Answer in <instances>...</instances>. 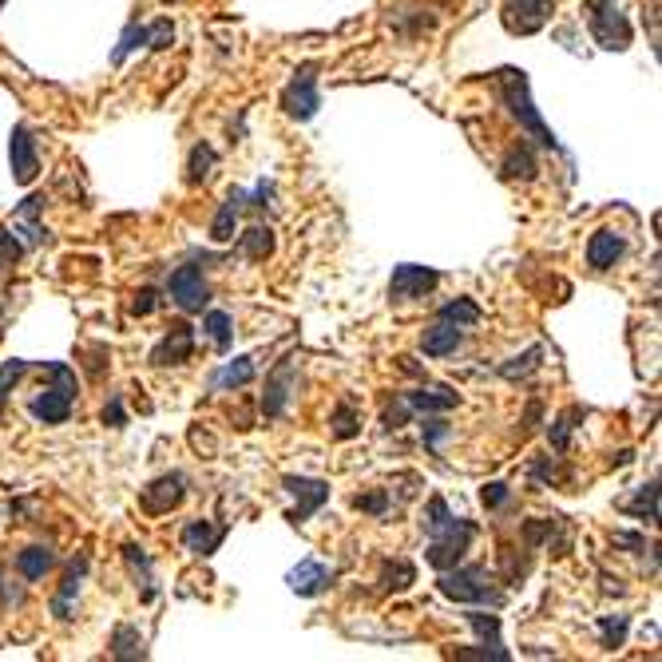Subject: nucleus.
Masks as SVG:
<instances>
[{"mask_svg": "<svg viewBox=\"0 0 662 662\" xmlns=\"http://www.w3.org/2000/svg\"><path fill=\"white\" fill-rule=\"evenodd\" d=\"M421 528H425V536H429L425 563H429L433 571L456 567V563L464 559V552L472 548V540H476V524L464 520V516H452L444 496H433V500L425 504V520H421Z\"/></svg>", "mask_w": 662, "mask_h": 662, "instance_id": "nucleus-1", "label": "nucleus"}, {"mask_svg": "<svg viewBox=\"0 0 662 662\" xmlns=\"http://www.w3.org/2000/svg\"><path fill=\"white\" fill-rule=\"evenodd\" d=\"M437 318L452 322V326H460V330H472V326L484 322V310H480L472 298H452V302H444L441 310H437Z\"/></svg>", "mask_w": 662, "mask_h": 662, "instance_id": "nucleus-37", "label": "nucleus"}, {"mask_svg": "<svg viewBox=\"0 0 662 662\" xmlns=\"http://www.w3.org/2000/svg\"><path fill=\"white\" fill-rule=\"evenodd\" d=\"M226 540V524H211V520H187L183 524V548L195 555H215L219 544Z\"/></svg>", "mask_w": 662, "mask_h": 662, "instance_id": "nucleus-21", "label": "nucleus"}, {"mask_svg": "<svg viewBox=\"0 0 662 662\" xmlns=\"http://www.w3.org/2000/svg\"><path fill=\"white\" fill-rule=\"evenodd\" d=\"M520 540L528 552H540V548H552V555H567L571 548V528L563 516H540V520H528L520 528Z\"/></svg>", "mask_w": 662, "mask_h": 662, "instance_id": "nucleus-12", "label": "nucleus"}, {"mask_svg": "<svg viewBox=\"0 0 662 662\" xmlns=\"http://www.w3.org/2000/svg\"><path fill=\"white\" fill-rule=\"evenodd\" d=\"M631 460H635V452H631V448H623V452H615V456H611V464H615V468H623V464H631Z\"/></svg>", "mask_w": 662, "mask_h": 662, "instance_id": "nucleus-54", "label": "nucleus"}, {"mask_svg": "<svg viewBox=\"0 0 662 662\" xmlns=\"http://www.w3.org/2000/svg\"><path fill=\"white\" fill-rule=\"evenodd\" d=\"M242 207H246V191L242 187H230L226 199L219 203V215L211 222V242H230L234 238V226H238Z\"/></svg>", "mask_w": 662, "mask_h": 662, "instance_id": "nucleus-24", "label": "nucleus"}, {"mask_svg": "<svg viewBox=\"0 0 662 662\" xmlns=\"http://www.w3.org/2000/svg\"><path fill=\"white\" fill-rule=\"evenodd\" d=\"M587 417V409L583 405H567L563 413H555L552 429H548V441H552V448L563 456L567 448H571V433H575V421H583Z\"/></svg>", "mask_w": 662, "mask_h": 662, "instance_id": "nucleus-34", "label": "nucleus"}, {"mask_svg": "<svg viewBox=\"0 0 662 662\" xmlns=\"http://www.w3.org/2000/svg\"><path fill=\"white\" fill-rule=\"evenodd\" d=\"M100 421H104L108 429H123V425H127V413H123V397H119V393H111L108 397V405H104Z\"/></svg>", "mask_w": 662, "mask_h": 662, "instance_id": "nucleus-50", "label": "nucleus"}, {"mask_svg": "<svg viewBox=\"0 0 662 662\" xmlns=\"http://www.w3.org/2000/svg\"><path fill=\"white\" fill-rule=\"evenodd\" d=\"M540 357H544V345H532V349H524L520 357L504 361V365H500V377H504V381H524V377H532V373L540 369Z\"/></svg>", "mask_w": 662, "mask_h": 662, "instance_id": "nucleus-40", "label": "nucleus"}, {"mask_svg": "<svg viewBox=\"0 0 662 662\" xmlns=\"http://www.w3.org/2000/svg\"><path fill=\"white\" fill-rule=\"evenodd\" d=\"M254 381V357H234L219 373H211V389H242Z\"/></svg>", "mask_w": 662, "mask_h": 662, "instance_id": "nucleus-33", "label": "nucleus"}, {"mask_svg": "<svg viewBox=\"0 0 662 662\" xmlns=\"http://www.w3.org/2000/svg\"><path fill=\"white\" fill-rule=\"evenodd\" d=\"M318 72H322V64L318 60H306V64H298L294 68V76H290V84L282 88V111L290 115V119H298V123H306V119H314L318 108H322V92H318Z\"/></svg>", "mask_w": 662, "mask_h": 662, "instance_id": "nucleus-6", "label": "nucleus"}, {"mask_svg": "<svg viewBox=\"0 0 662 662\" xmlns=\"http://www.w3.org/2000/svg\"><path fill=\"white\" fill-rule=\"evenodd\" d=\"M540 417H544V405H540V401H532V405H528V413H524V437H528V433H536Z\"/></svg>", "mask_w": 662, "mask_h": 662, "instance_id": "nucleus-53", "label": "nucleus"}, {"mask_svg": "<svg viewBox=\"0 0 662 662\" xmlns=\"http://www.w3.org/2000/svg\"><path fill=\"white\" fill-rule=\"evenodd\" d=\"M413 417H417V413H413V409L405 405V397L397 393V397H393V405H389V409L381 413V425H385L389 433H397V429H405V425H409Z\"/></svg>", "mask_w": 662, "mask_h": 662, "instance_id": "nucleus-45", "label": "nucleus"}, {"mask_svg": "<svg viewBox=\"0 0 662 662\" xmlns=\"http://www.w3.org/2000/svg\"><path fill=\"white\" fill-rule=\"evenodd\" d=\"M492 80H496V96H500V104H504L508 115L520 123V131H524L528 139H536L540 147H548V151H563V143L555 139V131L544 123V115H540L536 104H532L528 72H520V68H500Z\"/></svg>", "mask_w": 662, "mask_h": 662, "instance_id": "nucleus-2", "label": "nucleus"}, {"mask_svg": "<svg viewBox=\"0 0 662 662\" xmlns=\"http://www.w3.org/2000/svg\"><path fill=\"white\" fill-rule=\"evenodd\" d=\"M330 437L333 441H353L361 437V413L353 401H337V409L330 413Z\"/></svg>", "mask_w": 662, "mask_h": 662, "instance_id": "nucleus-36", "label": "nucleus"}, {"mask_svg": "<svg viewBox=\"0 0 662 662\" xmlns=\"http://www.w3.org/2000/svg\"><path fill=\"white\" fill-rule=\"evenodd\" d=\"M215 163H219V151H215L211 143H195L191 155H187V183H191V187H203V183L211 179Z\"/></svg>", "mask_w": 662, "mask_h": 662, "instance_id": "nucleus-35", "label": "nucleus"}, {"mask_svg": "<svg viewBox=\"0 0 662 662\" xmlns=\"http://www.w3.org/2000/svg\"><path fill=\"white\" fill-rule=\"evenodd\" d=\"M401 397L413 413H448V409L460 405V393L452 385H421V389H409Z\"/></svg>", "mask_w": 662, "mask_h": 662, "instance_id": "nucleus-19", "label": "nucleus"}, {"mask_svg": "<svg viewBox=\"0 0 662 662\" xmlns=\"http://www.w3.org/2000/svg\"><path fill=\"white\" fill-rule=\"evenodd\" d=\"M282 488L298 500V508L286 516L294 528H302V524L330 500V484H326V480H310V476H294V472H290V476H282Z\"/></svg>", "mask_w": 662, "mask_h": 662, "instance_id": "nucleus-11", "label": "nucleus"}, {"mask_svg": "<svg viewBox=\"0 0 662 662\" xmlns=\"http://www.w3.org/2000/svg\"><path fill=\"white\" fill-rule=\"evenodd\" d=\"M353 508L357 512H365V516H389V508H393V496H389V488H373V492H361V496H353Z\"/></svg>", "mask_w": 662, "mask_h": 662, "instance_id": "nucleus-42", "label": "nucleus"}, {"mask_svg": "<svg viewBox=\"0 0 662 662\" xmlns=\"http://www.w3.org/2000/svg\"><path fill=\"white\" fill-rule=\"evenodd\" d=\"M583 12H587V28L599 48H607V52L631 48V20L619 8V0H583Z\"/></svg>", "mask_w": 662, "mask_h": 662, "instance_id": "nucleus-5", "label": "nucleus"}, {"mask_svg": "<svg viewBox=\"0 0 662 662\" xmlns=\"http://www.w3.org/2000/svg\"><path fill=\"white\" fill-rule=\"evenodd\" d=\"M24 258V242L12 230H0V266H16Z\"/></svg>", "mask_w": 662, "mask_h": 662, "instance_id": "nucleus-48", "label": "nucleus"}, {"mask_svg": "<svg viewBox=\"0 0 662 662\" xmlns=\"http://www.w3.org/2000/svg\"><path fill=\"white\" fill-rule=\"evenodd\" d=\"M627 254V238L619 230H595L587 238V266L591 270H611Z\"/></svg>", "mask_w": 662, "mask_h": 662, "instance_id": "nucleus-18", "label": "nucleus"}, {"mask_svg": "<svg viewBox=\"0 0 662 662\" xmlns=\"http://www.w3.org/2000/svg\"><path fill=\"white\" fill-rule=\"evenodd\" d=\"M52 567H56V555H52V548H44V544H32V548L16 552V571H20V579H28V583L44 579Z\"/></svg>", "mask_w": 662, "mask_h": 662, "instance_id": "nucleus-30", "label": "nucleus"}, {"mask_svg": "<svg viewBox=\"0 0 662 662\" xmlns=\"http://www.w3.org/2000/svg\"><path fill=\"white\" fill-rule=\"evenodd\" d=\"M123 563L135 579V587H143V603L155 599V567H151V555L143 552L139 544H123Z\"/></svg>", "mask_w": 662, "mask_h": 662, "instance_id": "nucleus-26", "label": "nucleus"}, {"mask_svg": "<svg viewBox=\"0 0 662 662\" xmlns=\"http://www.w3.org/2000/svg\"><path fill=\"white\" fill-rule=\"evenodd\" d=\"M619 512H623V516H631V520H643L647 528H655V524H659V480L639 484V488H635V496L619 504Z\"/></svg>", "mask_w": 662, "mask_h": 662, "instance_id": "nucleus-23", "label": "nucleus"}, {"mask_svg": "<svg viewBox=\"0 0 662 662\" xmlns=\"http://www.w3.org/2000/svg\"><path fill=\"white\" fill-rule=\"evenodd\" d=\"M40 207H44V195H32L20 211H16V222H12V234H24V246H40L48 238V230L40 226Z\"/></svg>", "mask_w": 662, "mask_h": 662, "instance_id": "nucleus-27", "label": "nucleus"}, {"mask_svg": "<svg viewBox=\"0 0 662 662\" xmlns=\"http://www.w3.org/2000/svg\"><path fill=\"white\" fill-rule=\"evenodd\" d=\"M480 500H484V508H488V512H500V508H508V504H512V488H508L504 480H492V484H484V488H480Z\"/></svg>", "mask_w": 662, "mask_h": 662, "instance_id": "nucleus-47", "label": "nucleus"}, {"mask_svg": "<svg viewBox=\"0 0 662 662\" xmlns=\"http://www.w3.org/2000/svg\"><path fill=\"white\" fill-rule=\"evenodd\" d=\"M163 4H175V0H163Z\"/></svg>", "mask_w": 662, "mask_h": 662, "instance_id": "nucleus-55", "label": "nucleus"}, {"mask_svg": "<svg viewBox=\"0 0 662 662\" xmlns=\"http://www.w3.org/2000/svg\"><path fill=\"white\" fill-rule=\"evenodd\" d=\"M460 341H464V330H460V326H452V322H444V318H433V326L421 337V349H425V357H448V353L460 349Z\"/></svg>", "mask_w": 662, "mask_h": 662, "instance_id": "nucleus-25", "label": "nucleus"}, {"mask_svg": "<svg viewBox=\"0 0 662 662\" xmlns=\"http://www.w3.org/2000/svg\"><path fill=\"white\" fill-rule=\"evenodd\" d=\"M528 476L544 488H567L571 484V468L559 456H532L528 460Z\"/></svg>", "mask_w": 662, "mask_h": 662, "instance_id": "nucleus-29", "label": "nucleus"}, {"mask_svg": "<svg viewBox=\"0 0 662 662\" xmlns=\"http://www.w3.org/2000/svg\"><path fill=\"white\" fill-rule=\"evenodd\" d=\"M8 163H12V179L20 187H28L36 175H40V155H36V139L24 123L12 127V139H8Z\"/></svg>", "mask_w": 662, "mask_h": 662, "instance_id": "nucleus-15", "label": "nucleus"}, {"mask_svg": "<svg viewBox=\"0 0 662 662\" xmlns=\"http://www.w3.org/2000/svg\"><path fill=\"white\" fill-rule=\"evenodd\" d=\"M171 44H175V24H171L167 16H159L155 24H147V48L163 52V48H171Z\"/></svg>", "mask_w": 662, "mask_h": 662, "instance_id": "nucleus-46", "label": "nucleus"}, {"mask_svg": "<svg viewBox=\"0 0 662 662\" xmlns=\"http://www.w3.org/2000/svg\"><path fill=\"white\" fill-rule=\"evenodd\" d=\"M191 353H195V330H191V322H175V326H167V333L155 341V349H151V365H155V369L187 365Z\"/></svg>", "mask_w": 662, "mask_h": 662, "instance_id": "nucleus-13", "label": "nucleus"}, {"mask_svg": "<svg viewBox=\"0 0 662 662\" xmlns=\"http://www.w3.org/2000/svg\"><path fill=\"white\" fill-rule=\"evenodd\" d=\"M333 579H337V571L326 567V563H318V559H302V563H298V567H290V575H286L290 591H294V595H302V599H314V595L330 591Z\"/></svg>", "mask_w": 662, "mask_h": 662, "instance_id": "nucleus-16", "label": "nucleus"}, {"mask_svg": "<svg viewBox=\"0 0 662 662\" xmlns=\"http://www.w3.org/2000/svg\"><path fill=\"white\" fill-rule=\"evenodd\" d=\"M183 496H187V476L183 472H163L147 488H139V508L147 516H167L171 508L183 504Z\"/></svg>", "mask_w": 662, "mask_h": 662, "instance_id": "nucleus-9", "label": "nucleus"}, {"mask_svg": "<svg viewBox=\"0 0 662 662\" xmlns=\"http://www.w3.org/2000/svg\"><path fill=\"white\" fill-rule=\"evenodd\" d=\"M464 619H468V627L480 635V643L500 655V662H512V651H508L504 639H500V615H492V607H472Z\"/></svg>", "mask_w": 662, "mask_h": 662, "instance_id": "nucleus-22", "label": "nucleus"}, {"mask_svg": "<svg viewBox=\"0 0 662 662\" xmlns=\"http://www.w3.org/2000/svg\"><path fill=\"white\" fill-rule=\"evenodd\" d=\"M32 369V361H20V357H12V361H4L0 365V409L8 405V397H12V389L20 385V377Z\"/></svg>", "mask_w": 662, "mask_h": 662, "instance_id": "nucleus-43", "label": "nucleus"}, {"mask_svg": "<svg viewBox=\"0 0 662 662\" xmlns=\"http://www.w3.org/2000/svg\"><path fill=\"white\" fill-rule=\"evenodd\" d=\"M452 437V425H444V421H437L433 413H425V425H421V441H425V448L429 452H441V444Z\"/></svg>", "mask_w": 662, "mask_h": 662, "instance_id": "nucleus-44", "label": "nucleus"}, {"mask_svg": "<svg viewBox=\"0 0 662 662\" xmlns=\"http://www.w3.org/2000/svg\"><path fill=\"white\" fill-rule=\"evenodd\" d=\"M611 544H615V548H631V552H643V548H647V540H643L639 532H615Z\"/></svg>", "mask_w": 662, "mask_h": 662, "instance_id": "nucleus-52", "label": "nucleus"}, {"mask_svg": "<svg viewBox=\"0 0 662 662\" xmlns=\"http://www.w3.org/2000/svg\"><path fill=\"white\" fill-rule=\"evenodd\" d=\"M555 12V0H504V28L512 36H536Z\"/></svg>", "mask_w": 662, "mask_h": 662, "instance_id": "nucleus-10", "label": "nucleus"}, {"mask_svg": "<svg viewBox=\"0 0 662 662\" xmlns=\"http://www.w3.org/2000/svg\"><path fill=\"white\" fill-rule=\"evenodd\" d=\"M238 254L246 258V262H266L270 254H274V230L270 226H250L246 234H238Z\"/></svg>", "mask_w": 662, "mask_h": 662, "instance_id": "nucleus-31", "label": "nucleus"}, {"mask_svg": "<svg viewBox=\"0 0 662 662\" xmlns=\"http://www.w3.org/2000/svg\"><path fill=\"white\" fill-rule=\"evenodd\" d=\"M155 306H159V290H155V286L135 290V298H131V314H135V318H147Z\"/></svg>", "mask_w": 662, "mask_h": 662, "instance_id": "nucleus-49", "label": "nucleus"}, {"mask_svg": "<svg viewBox=\"0 0 662 662\" xmlns=\"http://www.w3.org/2000/svg\"><path fill=\"white\" fill-rule=\"evenodd\" d=\"M437 591H441L444 599H452V603H468V607H500L504 603V591L496 587V575L484 567V563H456V567H448L441 571V579H437Z\"/></svg>", "mask_w": 662, "mask_h": 662, "instance_id": "nucleus-3", "label": "nucleus"}, {"mask_svg": "<svg viewBox=\"0 0 662 662\" xmlns=\"http://www.w3.org/2000/svg\"><path fill=\"white\" fill-rule=\"evenodd\" d=\"M294 389H298V369H294V361H282V365H278V369L266 377V393H262V417H266V421H278V417H286Z\"/></svg>", "mask_w": 662, "mask_h": 662, "instance_id": "nucleus-14", "label": "nucleus"}, {"mask_svg": "<svg viewBox=\"0 0 662 662\" xmlns=\"http://www.w3.org/2000/svg\"><path fill=\"white\" fill-rule=\"evenodd\" d=\"M143 44H147V24H139V20H131V24L123 28V36H119V48L111 52V64L119 68V64H123V60H127V56H131L135 48H143Z\"/></svg>", "mask_w": 662, "mask_h": 662, "instance_id": "nucleus-41", "label": "nucleus"}, {"mask_svg": "<svg viewBox=\"0 0 662 662\" xmlns=\"http://www.w3.org/2000/svg\"><path fill=\"white\" fill-rule=\"evenodd\" d=\"M377 583H381V591H409L417 583V567L409 559H381Z\"/></svg>", "mask_w": 662, "mask_h": 662, "instance_id": "nucleus-32", "label": "nucleus"}, {"mask_svg": "<svg viewBox=\"0 0 662 662\" xmlns=\"http://www.w3.org/2000/svg\"><path fill=\"white\" fill-rule=\"evenodd\" d=\"M500 175L508 183H532L540 175V159H536V147L528 139H520L516 147H508V155L500 159Z\"/></svg>", "mask_w": 662, "mask_h": 662, "instance_id": "nucleus-20", "label": "nucleus"}, {"mask_svg": "<svg viewBox=\"0 0 662 662\" xmlns=\"http://www.w3.org/2000/svg\"><path fill=\"white\" fill-rule=\"evenodd\" d=\"M595 631H599V643L607 651H619L627 643V631H631V615H599L595 619Z\"/></svg>", "mask_w": 662, "mask_h": 662, "instance_id": "nucleus-38", "label": "nucleus"}, {"mask_svg": "<svg viewBox=\"0 0 662 662\" xmlns=\"http://www.w3.org/2000/svg\"><path fill=\"white\" fill-rule=\"evenodd\" d=\"M203 333L215 341L219 353H226V349L234 345V322H230L226 310H207V314H203Z\"/></svg>", "mask_w": 662, "mask_h": 662, "instance_id": "nucleus-39", "label": "nucleus"}, {"mask_svg": "<svg viewBox=\"0 0 662 662\" xmlns=\"http://www.w3.org/2000/svg\"><path fill=\"white\" fill-rule=\"evenodd\" d=\"M111 659H147V639L139 635V627H131V623H119L115 631H111Z\"/></svg>", "mask_w": 662, "mask_h": 662, "instance_id": "nucleus-28", "label": "nucleus"}, {"mask_svg": "<svg viewBox=\"0 0 662 662\" xmlns=\"http://www.w3.org/2000/svg\"><path fill=\"white\" fill-rule=\"evenodd\" d=\"M441 4H444V0H441Z\"/></svg>", "mask_w": 662, "mask_h": 662, "instance_id": "nucleus-57", "label": "nucleus"}, {"mask_svg": "<svg viewBox=\"0 0 662 662\" xmlns=\"http://www.w3.org/2000/svg\"><path fill=\"white\" fill-rule=\"evenodd\" d=\"M441 286V274L433 266H417V262H401L389 278V302L393 306H405V302H417V298H429L433 290Z\"/></svg>", "mask_w": 662, "mask_h": 662, "instance_id": "nucleus-8", "label": "nucleus"}, {"mask_svg": "<svg viewBox=\"0 0 662 662\" xmlns=\"http://www.w3.org/2000/svg\"><path fill=\"white\" fill-rule=\"evenodd\" d=\"M0 603H4V607H20V603H24V587H20V583H12V587H8L4 559H0Z\"/></svg>", "mask_w": 662, "mask_h": 662, "instance_id": "nucleus-51", "label": "nucleus"}, {"mask_svg": "<svg viewBox=\"0 0 662 662\" xmlns=\"http://www.w3.org/2000/svg\"><path fill=\"white\" fill-rule=\"evenodd\" d=\"M0 4H4V0H0Z\"/></svg>", "mask_w": 662, "mask_h": 662, "instance_id": "nucleus-56", "label": "nucleus"}, {"mask_svg": "<svg viewBox=\"0 0 662 662\" xmlns=\"http://www.w3.org/2000/svg\"><path fill=\"white\" fill-rule=\"evenodd\" d=\"M48 373H52V385L40 389L32 401H28V413L40 421V425H64L76 409V393H80V381H76V369H68L64 361H40Z\"/></svg>", "mask_w": 662, "mask_h": 662, "instance_id": "nucleus-4", "label": "nucleus"}, {"mask_svg": "<svg viewBox=\"0 0 662 662\" xmlns=\"http://www.w3.org/2000/svg\"><path fill=\"white\" fill-rule=\"evenodd\" d=\"M167 294H171V302H175L183 314H203V310L211 306V286H207V278H203V270H199L195 262H183V266L171 270Z\"/></svg>", "mask_w": 662, "mask_h": 662, "instance_id": "nucleus-7", "label": "nucleus"}, {"mask_svg": "<svg viewBox=\"0 0 662 662\" xmlns=\"http://www.w3.org/2000/svg\"><path fill=\"white\" fill-rule=\"evenodd\" d=\"M84 575H88V555H76V559L68 563V571H64V579H60L56 595H52V615H56L60 623H68V619H72V607H76V599H80Z\"/></svg>", "mask_w": 662, "mask_h": 662, "instance_id": "nucleus-17", "label": "nucleus"}]
</instances>
